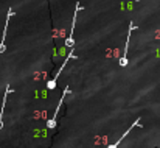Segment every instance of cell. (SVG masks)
I'll use <instances>...</instances> for the list:
<instances>
[{
	"instance_id": "1",
	"label": "cell",
	"mask_w": 160,
	"mask_h": 148,
	"mask_svg": "<svg viewBox=\"0 0 160 148\" xmlns=\"http://www.w3.org/2000/svg\"><path fill=\"white\" fill-rule=\"evenodd\" d=\"M82 9V6L79 5V3H76V9H75V13H73V20H72V30H70V33H68V36H67V39H65V47L67 49H73V45H75V39H73V34H75V27H76V17H78V13Z\"/></svg>"
},
{
	"instance_id": "7",
	"label": "cell",
	"mask_w": 160,
	"mask_h": 148,
	"mask_svg": "<svg viewBox=\"0 0 160 148\" xmlns=\"http://www.w3.org/2000/svg\"><path fill=\"white\" fill-rule=\"evenodd\" d=\"M14 92L9 86H6V91H5V95H3V103H2V109H0V130L3 128V111H5V106H6V98H8V94Z\"/></svg>"
},
{
	"instance_id": "3",
	"label": "cell",
	"mask_w": 160,
	"mask_h": 148,
	"mask_svg": "<svg viewBox=\"0 0 160 148\" xmlns=\"http://www.w3.org/2000/svg\"><path fill=\"white\" fill-rule=\"evenodd\" d=\"M137 30V27H134V22L131 20L129 22V31H128V39H126V45H124V51H123V56L120 58V66L121 67H126L128 66V49H129V39H131V34L132 31Z\"/></svg>"
},
{
	"instance_id": "2",
	"label": "cell",
	"mask_w": 160,
	"mask_h": 148,
	"mask_svg": "<svg viewBox=\"0 0 160 148\" xmlns=\"http://www.w3.org/2000/svg\"><path fill=\"white\" fill-rule=\"evenodd\" d=\"M73 51H75V50L72 49V51H70V53L67 55V58L64 59V62H62V66H61V67H59V70L56 72V77H53V80H50V81H47V89H50V91H53V89H56V83H58V78H59V75H61V72L64 70V67H65V64H68V61H70V59H75V58H76V56L73 55Z\"/></svg>"
},
{
	"instance_id": "6",
	"label": "cell",
	"mask_w": 160,
	"mask_h": 148,
	"mask_svg": "<svg viewBox=\"0 0 160 148\" xmlns=\"http://www.w3.org/2000/svg\"><path fill=\"white\" fill-rule=\"evenodd\" d=\"M135 126H142V125H140V119H137V120H135V122H134V123H132V125L129 126V130H128V131H124V134H123V136H121V137H120V139H118V140L115 142V144L109 145L107 148H118V145H120V144L123 142V139H124V137H126V136H128V134H129V133H131V131H132V130L135 128Z\"/></svg>"
},
{
	"instance_id": "4",
	"label": "cell",
	"mask_w": 160,
	"mask_h": 148,
	"mask_svg": "<svg viewBox=\"0 0 160 148\" xmlns=\"http://www.w3.org/2000/svg\"><path fill=\"white\" fill-rule=\"evenodd\" d=\"M68 92H70V87L67 86V87L64 89V94H62V97H61V100H59V104L56 106V111H54L53 117H52V119H50V120L47 122V126H48V128H54V126H56V120H58V115H59V109H61V106H62V101H64V97H65V95H67Z\"/></svg>"
},
{
	"instance_id": "8",
	"label": "cell",
	"mask_w": 160,
	"mask_h": 148,
	"mask_svg": "<svg viewBox=\"0 0 160 148\" xmlns=\"http://www.w3.org/2000/svg\"><path fill=\"white\" fill-rule=\"evenodd\" d=\"M134 2H138V0H134Z\"/></svg>"
},
{
	"instance_id": "5",
	"label": "cell",
	"mask_w": 160,
	"mask_h": 148,
	"mask_svg": "<svg viewBox=\"0 0 160 148\" xmlns=\"http://www.w3.org/2000/svg\"><path fill=\"white\" fill-rule=\"evenodd\" d=\"M14 16V11L9 8L8 9V14H6V20H5V27H3V34H2V39H0V53L5 51V39H6V31H8V25H9V19Z\"/></svg>"
}]
</instances>
